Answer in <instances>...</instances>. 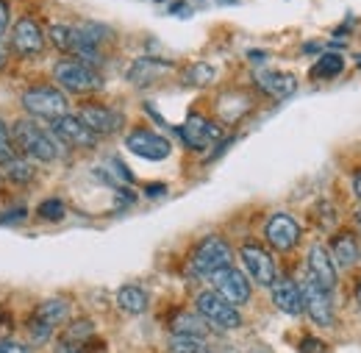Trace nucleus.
<instances>
[{
	"mask_svg": "<svg viewBox=\"0 0 361 353\" xmlns=\"http://www.w3.org/2000/svg\"><path fill=\"white\" fill-rule=\"evenodd\" d=\"M126 148L134 156L147 159V162H164L173 153L170 139H164L161 133L156 131H147V128H134V131L126 136Z\"/></svg>",
	"mask_w": 361,
	"mask_h": 353,
	"instance_id": "obj_7",
	"label": "nucleus"
},
{
	"mask_svg": "<svg viewBox=\"0 0 361 353\" xmlns=\"http://www.w3.org/2000/svg\"><path fill=\"white\" fill-rule=\"evenodd\" d=\"M356 220H359V228H361V209L356 212Z\"/></svg>",
	"mask_w": 361,
	"mask_h": 353,
	"instance_id": "obj_41",
	"label": "nucleus"
},
{
	"mask_svg": "<svg viewBox=\"0 0 361 353\" xmlns=\"http://www.w3.org/2000/svg\"><path fill=\"white\" fill-rule=\"evenodd\" d=\"M231 259H233L231 245L223 237H206L203 242H197V248H195V253L189 259V267H192V273L212 278L217 270L231 267Z\"/></svg>",
	"mask_w": 361,
	"mask_h": 353,
	"instance_id": "obj_6",
	"label": "nucleus"
},
{
	"mask_svg": "<svg viewBox=\"0 0 361 353\" xmlns=\"http://www.w3.org/2000/svg\"><path fill=\"white\" fill-rule=\"evenodd\" d=\"M300 295H303V311H309V317L314 320L317 325L328 328L334 323V301H331V292L322 289L319 284H314L309 275L300 287Z\"/></svg>",
	"mask_w": 361,
	"mask_h": 353,
	"instance_id": "obj_10",
	"label": "nucleus"
},
{
	"mask_svg": "<svg viewBox=\"0 0 361 353\" xmlns=\"http://www.w3.org/2000/svg\"><path fill=\"white\" fill-rule=\"evenodd\" d=\"M178 133L192 150H206L212 142H217V139L223 136V128L214 126V123H209V120L200 117V114H192V117L178 128Z\"/></svg>",
	"mask_w": 361,
	"mask_h": 353,
	"instance_id": "obj_14",
	"label": "nucleus"
},
{
	"mask_svg": "<svg viewBox=\"0 0 361 353\" xmlns=\"http://www.w3.org/2000/svg\"><path fill=\"white\" fill-rule=\"evenodd\" d=\"M214 67L212 64H189L186 70H183V84L186 87H206V84H212L214 81Z\"/></svg>",
	"mask_w": 361,
	"mask_h": 353,
	"instance_id": "obj_25",
	"label": "nucleus"
},
{
	"mask_svg": "<svg viewBox=\"0 0 361 353\" xmlns=\"http://www.w3.org/2000/svg\"><path fill=\"white\" fill-rule=\"evenodd\" d=\"M325 351H328V345L322 340H314V337H306L300 342V353H325Z\"/></svg>",
	"mask_w": 361,
	"mask_h": 353,
	"instance_id": "obj_32",
	"label": "nucleus"
},
{
	"mask_svg": "<svg viewBox=\"0 0 361 353\" xmlns=\"http://www.w3.org/2000/svg\"><path fill=\"white\" fill-rule=\"evenodd\" d=\"M256 84L264 95L270 97H289L298 89V78L292 73H278V70H259L256 73Z\"/></svg>",
	"mask_w": 361,
	"mask_h": 353,
	"instance_id": "obj_18",
	"label": "nucleus"
},
{
	"mask_svg": "<svg viewBox=\"0 0 361 353\" xmlns=\"http://www.w3.org/2000/svg\"><path fill=\"white\" fill-rule=\"evenodd\" d=\"M53 76H56V81L61 87L70 89V92H97V89H103V76L84 59L67 56V59L56 61Z\"/></svg>",
	"mask_w": 361,
	"mask_h": 353,
	"instance_id": "obj_4",
	"label": "nucleus"
},
{
	"mask_svg": "<svg viewBox=\"0 0 361 353\" xmlns=\"http://www.w3.org/2000/svg\"><path fill=\"white\" fill-rule=\"evenodd\" d=\"M117 306L128 314H142L147 309V292L136 284H126L117 289Z\"/></svg>",
	"mask_w": 361,
	"mask_h": 353,
	"instance_id": "obj_22",
	"label": "nucleus"
},
{
	"mask_svg": "<svg viewBox=\"0 0 361 353\" xmlns=\"http://www.w3.org/2000/svg\"><path fill=\"white\" fill-rule=\"evenodd\" d=\"M353 189H356V195L361 201V170H356V176H353Z\"/></svg>",
	"mask_w": 361,
	"mask_h": 353,
	"instance_id": "obj_37",
	"label": "nucleus"
},
{
	"mask_svg": "<svg viewBox=\"0 0 361 353\" xmlns=\"http://www.w3.org/2000/svg\"><path fill=\"white\" fill-rule=\"evenodd\" d=\"M47 37L67 56L92 61L97 56V47L103 44V40L111 37V31L106 25H97V23H81V25H61L59 23V25L47 28Z\"/></svg>",
	"mask_w": 361,
	"mask_h": 353,
	"instance_id": "obj_1",
	"label": "nucleus"
},
{
	"mask_svg": "<svg viewBox=\"0 0 361 353\" xmlns=\"http://www.w3.org/2000/svg\"><path fill=\"white\" fill-rule=\"evenodd\" d=\"M6 178L14 181V184H28V181L34 178L31 159H20V156H14L11 162H6Z\"/></svg>",
	"mask_w": 361,
	"mask_h": 353,
	"instance_id": "obj_27",
	"label": "nucleus"
},
{
	"mask_svg": "<svg viewBox=\"0 0 361 353\" xmlns=\"http://www.w3.org/2000/svg\"><path fill=\"white\" fill-rule=\"evenodd\" d=\"M331 259H334V265H339V267L356 265V259H359V242H356V237H353L350 231L339 234V237L331 242Z\"/></svg>",
	"mask_w": 361,
	"mask_h": 353,
	"instance_id": "obj_21",
	"label": "nucleus"
},
{
	"mask_svg": "<svg viewBox=\"0 0 361 353\" xmlns=\"http://www.w3.org/2000/svg\"><path fill=\"white\" fill-rule=\"evenodd\" d=\"M17 153H14V142H11V131H8V126L0 120V162L6 164V162H11Z\"/></svg>",
	"mask_w": 361,
	"mask_h": 353,
	"instance_id": "obj_31",
	"label": "nucleus"
},
{
	"mask_svg": "<svg viewBox=\"0 0 361 353\" xmlns=\"http://www.w3.org/2000/svg\"><path fill=\"white\" fill-rule=\"evenodd\" d=\"M167 189L161 186V184H156V186H147V195H164Z\"/></svg>",
	"mask_w": 361,
	"mask_h": 353,
	"instance_id": "obj_38",
	"label": "nucleus"
},
{
	"mask_svg": "<svg viewBox=\"0 0 361 353\" xmlns=\"http://www.w3.org/2000/svg\"><path fill=\"white\" fill-rule=\"evenodd\" d=\"M195 311L214 328H223V331H233L242 325V314L233 304H228L226 298L214 289H206L197 295V304H195Z\"/></svg>",
	"mask_w": 361,
	"mask_h": 353,
	"instance_id": "obj_5",
	"label": "nucleus"
},
{
	"mask_svg": "<svg viewBox=\"0 0 361 353\" xmlns=\"http://www.w3.org/2000/svg\"><path fill=\"white\" fill-rule=\"evenodd\" d=\"M170 64H164V61H153V59H139L134 67H131V73H128V78L136 81V84H147L150 78H156L159 73H164Z\"/></svg>",
	"mask_w": 361,
	"mask_h": 353,
	"instance_id": "obj_24",
	"label": "nucleus"
},
{
	"mask_svg": "<svg viewBox=\"0 0 361 353\" xmlns=\"http://www.w3.org/2000/svg\"><path fill=\"white\" fill-rule=\"evenodd\" d=\"M239 253H242V265L250 273V278L259 287H272L278 273H275V259H272L270 251L264 245H259V242H245Z\"/></svg>",
	"mask_w": 361,
	"mask_h": 353,
	"instance_id": "obj_8",
	"label": "nucleus"
},
{
	"mask_svg": "<svg viewBox=\"0 0 361 353\" xmlns=\"http://www.w3.org/2000/svg\"><path fill=\"white\" fill-rule=\"evenodd\" d=\"M250 353H270L267 348H259V351H250Z\"/></svg>",
	"mask_w": 361,
	"mask_h": 353,
	"instance_id": "obj_40",
	"label": "nucleus"
},
{
	"mask_svg": "<svg viewBox=\"0 0 361 353\" xmlns=\"http://www.w3.org/2000/svg\"><path fill=\"white\" fill-rule=\"evenodd\" d=\"M8 28V6H6V0H0V34Z\"/></svg>",
	"mask_w": 361,
	"mask_h": 353,
	"instance_id": "obj_35",
	"label": "nucleus"
},
{
	"mask_svg": "<svg viewBox=\"0 0 361 353\" xmlns=\"http://www.w3.org/2000/svg\"><path fill=\"white\" fill-rule=\"evenodd\" d=\"M11 47L20 56H39L45 50V31L34 17H23L11 28Z\"/></svg>",
	"mask_w": 361,
	"mask_h": 353,
	"instance_id": "obj_11",
	"label": "nucleus"
},
{
	"mask_svg": "<svg viewBox=\"0 0 361 353\" xmlns=\"http://www.w3.org/2000/svg\"><path fill=\"white\" fill-rule=\"evenodd\" d=\"M23 109L31 117H42V120H59L67 114L70 100L59 87H47V84H37V87L23 92Z\"/></svg>",
	"mask_w": 361,
	"mask_h": 353,
	"instance_id": "obj_3",
	"label": "nucleus"
},
{
	"mask_svg": "<svg viewBox=\"0 0 361 353\" xmlns=\"http://www.w3.org/2000/svg\"><path fill=\"white\" fill-rule=\"evenodd\" d=\"M6 64H8V47L0 42V73L6 70Z\"/></svg>",
	"mask_w": 361,
	"mask_h": 353,
	"instance_id": "obj_36",
	"label": "nucleus"
},
{
	"mask_svg": "<svg viewBox=\"0 0 361 353\" xmlns=\"http://www.w3.org/2000/svg\"><path fill=\"white\" fill-rule=\"evenodd\" d=\"M25 217H28V209H25V206H17V209L6 212V215L0 217V222H23Z\"/></svg>",
	"mask_w": 361,
	"mask_h": 353,
	"instance_id": "obj_33",
	"label": "nucleus"
},
{
	"mask_svg": "<svg viewBox=\"0 0 361 353\" xmlns=\"http://www.w3.org/2000/svg\"><path fill=\"white\" fill-rule=\"evenodd\" d=\"M170 328H173L176 337H197V340H206V334H209L212 325H209L197 311H178V314L173 317Z\"/></svg>",
	"mask_w": 361,
	"mask_h": 353,
	"instance_id": "obj_20",
	"label": "nucleus"
},
{
	"mask_svg": "<svg viewBox=\"0 0 361 353\" xmlns=\"http://www.w3.org/2000/svg\"><path fill=\"white\" fill-rule=\"evenodd\" d=\"M64 215H67V209H64V203H61L59 198H47V201H42V203L37 206V217L45 222L64 220Z\"/></svg>",
	"mask_w": 361,
	"mask_h": 353,
	"instance_id": "obj_28",
	"label": "nucleus"
},
{
	"mask_svg": "<svg viewBox=\"0 0 361 353\" xmlns=\"http://www.w3.org/2000/svg\"><path fill=\"white\" fill-rule=\"evenodd\" d=\"M342 70H345V59H342L339 53H325V56H319V61L314 64L312 76H314V78H322V81H331V78H336Z\"/></svg>",
	"mask_w": 361,
	"mask_h": 353,
	"instance_id": "obj_23",
	"label": "nucleus"
},
{
	"mask_svg": "<svg viewBox=\"0 0 361 353\" xmlns=\"http://www.w3.org/2000/svg\"><path fill=\"white\" fill-rule=\"evenodd\" d=\"M300 239V225L292 215H272L267 220V242H270L275 251H292Z\"/></svg>",
	"mask_w": 361,
	"mask_h": 353,
	"instance_id": "obj_15",
	"label": "nucleus"
},
{
	"mask_svg": "<svg viewBox=\"0 0 361 353\" xmlns=\"http://www.w3.org/2000/svg\"><path fill=\"white\" fill-rule=\"evenodd\" d=\"M212 284L217 287L214 292H220L228 304H233V306L247 304V301H250V292H253L247 275H245L242 270H236V267H223V270H217V273L212 275Z\"/></svg>",
	"mask_w": 361,
	"mask_h": 353,
	"instance_id": "obj_9",
	"label": "nucleus"
},
{
	"mask_svg": "<svg viewBox=\"0 0 361 353\" xmlns=\"http://www.w3.org/2000/svg\"><path fill=\"white\" fill-rule=\"evenodd\" d=\"M50 128H53V136L64 145H73V148H94L97 145V136L75 114H64V117L53 120Z\"/></svg>",
	"mask_w": 361,
	"mask_h": 353,
	"instance_id": "obj_13",
	"label": "nucleus"
},
{
	"mask_svg": "<svg viewBox=\"0 0 361 353\" xmlns=\"http://www.w3.org/2000/svg\"><path fill=\"white\" fill-rule=\"evenodd\" d=\"M170 351L173 353H209V345L197 337H176L170 340Z\"/></svg>",
	"mask_w": 361,
	"mask_h": 353,
	"instance_id": "obj_29",
	"label": "nucleus"
},
{
	"mask_svg": "<svg viewBox=\"0 0 361 353\" xmlns=\"http://www.w3.org/2000/svg\"><path fill=\"white\" fill-rule=\"evenodd\" d=\"M67 314H70V304L64 301V298H50L45 304H39L34 314H31V323H39V325H45V328H56V325H61L64 320H67Z\"/></svg>",
	"mask_w": 361,
	"mask_h": 353,
	"instance_id": "obj_19",
	"label": "nucleus"
},
{
	"mask_svg": "<svg viewBox=\"0 0 361 353\" xmlns=\"http://www.w3.org/2000/svg\"><path fill=\"white\" fill-rule=\"evenodd\" d=\"M97 348H103L97 340H92V342H64V340H59L56 353H94Z\"/></svg>",
	"mask_w": 361,
	"mask_h": 353,
	"instance_id": "obj_30",
	"label": "nucleus"
},
{
	"mask_svg": "<svg viewBox=\"0 0 361 353\" xmlns=\"http://www.w3.org/2000/svg\"><path fill=\"white\" fill-rule=\"evenodd\" d=\"M306 265H309V278H312L314 284H319L322 289L334 292V287H336V265H334L331 251H328L325 245H319V242L312 245Z\"/></svg>",
	"mask_w": 361,
	"mask_h": 353,
	"instance_id": "obj_16",
	"label": "nucleus"
},
{
	"mask_svg": "<svg viewBox=\"0 0 361 353\" xmlns=\"http://www.w3.org/2000/svg\"><path fill=\"white\" fill-rule=\"evenodd\" d=\"M270 289H272V304L283 311V314H292V317H295V314H300V311H303V295H300V287H298L289 275L275 278Z\"/></svg>",
	"mask_w": 361,
	"mask_h": 353,
	"instance_id": "obj_17",
	"label": "nucleus"
},
{
	"mask_svg": "<svg viewBox=\"0 0 361 353\" xmlns=\"http://www.w3.org/2000/svg\"><path fill=\"white\" fill-rule=\"evenodd\" d=\"M81 123L90 128L94 136H109V133H117L123 128L126 117L117 112V109H109V106H94V103H87L81 109Z\"/></svg>",
	"mask_w": 361,
	"mask_h": 353,
	"instance_id": "obj_12",
	"label": "nucleus"
},
{
	"mask_svg": "<svg viewBox=\"0 0 361 353\" xmlns=\"http://www.w3.org/2000/svg\"><path fill=\"white\" fill-rule=\"evenodd\" d=\"M356 301H359V309H361V281H359V287H356Z\"/></svg>",
	"mask_w": 361,
	"mask_h": 353,
	"instance_id": "obj_39",
	"label": "nucleus"
},
{
	"mask_svg": "<svg viewBox=\"0 0 361 353\" xmlns=\"http://www.w3.org/2000/svg\"><path fill=\"white\" fill-rule=\"evenodd\" d=\"M14 145L20 148V153L25 159H34V162H56L61 156V145L53 133H47L39 123L34 120H17L14 123V131H11Z\"/></svg>",
	"mask_w": 361,
	"mask_h": 353,
	"instance_id": "obj_2",
	"label": "nucleus"
},
{
	"mask_svg": "<svg viewBox=\"0 0 361 353\" xmlns=\"http://www.w3.org/2000/svg\"><path fill=\"white\" fill-rule=\"evenodd\" d=\"M64 342H92L94 340V323L92 320H75L67 325V331L61 334Z\"/></svg>",
	"mask_w": 361,
	"mask_h": 353,
	"instance_id": "obj_26",
	"label": "nucleus"
},
{
	"mask_svg": "<svg viewBox=\"0 0 361 353\" xmlns=\"http://www.w3.org/2000/svg\"><path fill=\"white\" fill-rule=\"evenodd\" d=\"M0 353H31L25 345L14 342V340H0Z\"/></svg>",
	"mask_w": 361,
	"mask_h": 353,
	"instance_id": "obj_34",
	"label": "nucleus"
}]
</instances>
